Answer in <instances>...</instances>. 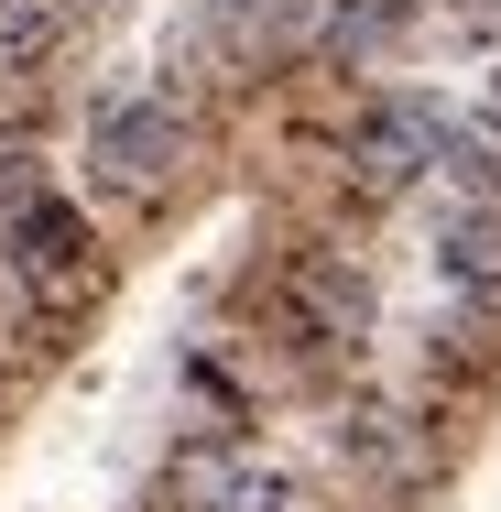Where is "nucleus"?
I'll return each mask as SVG.
<instances>
[{
  "mask_svg": "<svg viewBox=\"0 0 501 512\" xmlns=\"http://www.w3.org/2000/svg\"><path fill=\"white\" fill-rule=\"evenodd\" d=\"M175 153H186L175 99H153V88H109V99L88 109V164H99V186H120V197H153V186L175 175Z\"/></svg>",
  "mask_w": 501,
  "mask_h": 512,
  "instance_id": "f257e3e1",
  "label": "nucleus"
},
{
  "mask_svg": "<svg viewBox=\"0 0 501 512\" xmlns=\"http://www.w3.org/2000/svg\"><path fill=\"white\" fill-rule=\"evenodd\" d=\"M164 502L175 512H295V480L240 436H197V447L164 458Z\"/></svg>",
  "mask_w": 501,
  "mask_h": 512,
  "instance_id": "f03ea898",
  "label": "nucleus"
},
{
  "mask_svg": "<svg viewBox=\"0 0 501 512\" xmlns=\"http://www.w3.org/2000/svg\"><path fill=\"white\" fill-rule=\"evenodd\" d=\"M447 109L436 99H382L371 120H360V142H349V164H360V197H403L414 175H436L447 164Z\"/></svg>",
  "mask_w": 501,
  "mask_h": 512,
  "instance_id": "7ed1b4c3",
  "label": "nucleus"
},
{
  "mask_svg": "<svg viewBox=\"0 0 501 512\" xmlns=\"http://www.w3.org/2000/svg\"><path fill=\"white\" fill-rule=\"evenodd\" d=\"M284 295H295V316L316 327V338H360V327H371V284H360L349 262H327V251H305Z\"/></svg>",
  "mask_w": 501,
  "mask_h": 512,
  "instance_id": "20e7f679",
  "label": "nucleus"
},
{
  "mask_svg": "<svg viewBox=\"0 0 501 512\" xmlns=\"http://www.w3.org/2000/svg\"><path fill=\"white\" fill-rule=\"evenodd\" d=\"M436 262L469 284V295H501V207H458L436 229Z\"/></svg>",
  "mask_w": 501,
  "mask_h": 512,
  "instance_id": "39448f33",
  "label": "nucleus"
},
{
  "mask_svg": "<svg viewBox=\"0 0 501 512\" xmlns=\"http://www.w3.org/2000/svg\"><path fill=\"white\" fill-rule=\"evenodd\" d=\"M22 284L33 295H66L77 284V218L66 207H22Z\"/></svg>",
  "mask_w": 501,
  "mask_h": 512,
  "instance_id": "423d86ee",
  "label": "nucleus"
}]
</instances>
